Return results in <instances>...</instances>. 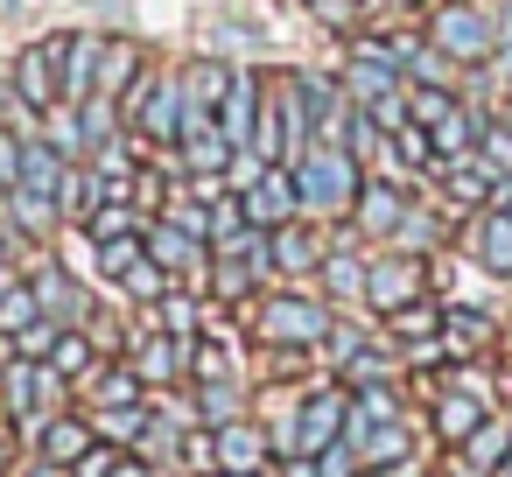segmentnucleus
<instances>
[{
    "label": "nucleus",
    "instance_id": "nucleus-1",
    "mask_svg": "<svg viewBox=\"0 0 512 477\" xmlns=\"http://www.w3.org/2000/svg\"><path fill=\"white\" fill-rule=\"evenodd\" d=\"M295 169V197H302V218H316V225H344L351 218V204H358V183H365V162L351 155V148H330V141H316L302 162H288Z\"/></svg>",
    "mask_w": 512,
    "mask_h": 477
},
{
    "label": "nucleus",
    "instance_id": "nucleus-2",
    "mask_svg": "<svg viewBox=\"0 0 512 477\" xmlns=\"http://www.w3.org/2000/svg\"><path fill=\"white\" fill-rule=\"evenodd\" d=\"M330 323H337V309H330L323 295H309V288H267V295L253 302V337H260V344H302V351H323Z\"/></svg>",
    "mask_w": 512,
    "mask_h": 477
},
{
    "label": "nucleus",
    "instance_id": "nucleus-3",
    "mask_svg": "<svg viewBox=\"0 0 512 477\" xmlns=\"http://www.w3.org/2000/svg\"><path fill=\"white\" fill-rule=\"evenodd\" d=\"M120 120H127V134H141L148 148L176 155V141H183V78L148 64V78L120 99Z\"/></svg>",
    "mask_w": 512,
    "mask_h": 477
},
{
    "label": "nucleus",
    "instance_id": "nucleus-4",
    "mask_svg": "<svg viewBox=\"0 0 512 477\" xmlns=\"http://www.w3.org/2000/svg\"><path fill=\"white\" fill-rule=\"evenodd\" d=\"M428 43L463 71H484L498 57V29H491L484 8H470V0H435L428 8Z\"/></svg>",
    "mask_w": 512,
    "mask_h": 477
},
{
    "label": "nucleus",
    "instance_id": "nucleus-5",
    "mask_svg": "<svg viewBox=\"0 0 512 477\" xmlns=\"http://www.w3.org/2000/svg\"><path fill=\"white\" fill-rule=\"evenodd\" d=\"M344 421H351V386L330 379V386H309L295 400V449L288 456H323L330 442H344Z\"/></svg>",
    "mask_w": 512,
    "mask_h": 477
},
{
    "label": "nucleus",
    "instance_id": "nucleus-6",
    "mask_svg": "<svg viewBox=\"0 0 512 477\" xmlns=\"http://www.w3.org/2000/svg\"><path fill=\"white\" fill-rule=\"evenodd\" d=\"M414 295H428V260H421V253L386 246V253H372V260H365V309L393 316V309H400V302H414Z\"/></svg>",
    "mask_w": 512,
    "mask_h": 477
},
{
    "label": "nucleus",
    "instance_id": "nucleus-7",
    "mask_svg": "<svg viewBox=\"0 0 512 477\" xmlns=\"http://www.w3.org/2000/svg\"><path fill=\"white\" fill-rule=\"evenodd\" d=\"M43 43H50V57H57L64 106H85V99L99 92V50H106V36H92V29H50Z\"/></svg>",
    "mask_w": 512,
    "mask_h": 477
},
{
    "label": "nucleus",
    "instance_id": "nucleus-8",
    "mask_svg": "<svg viewBox=\"0 0 512 477\" xmlns=\"http://www.w3.org/2000/svg\"><path fill=\"white\" fill-rule=\"evenodd\" d=\"M407 211H414V190H407L400 176H365V183H358V204H351L344 225H351L358 239H386V246H393V232H400Z\"/></svg>",
    "mask_w": 512,
    "mask_h": 477
},
{
    "label": "nucleus",
    "instance_id": "nucleus-9",
    "mask_svg": "<svg viewBox=\"0 0 512 477\" xmlns=\"http://www.w3.org/2000/svg\"><path fill=\"white\" fill-rule=\"evenodd\" d=\"M239 211H246V225H260V232H274V225L302 218V197H295V169H288V162L260 169V176H253V183L239 190Z\"/></svg>",
    "mask_w": 512,
    "mask_h": 477
},
{
    "label": "nucleus",
    "instance_id": "nucleus-10",
    "mask_svg": "<svg viewBox=\"0 0 512 477\" xmlns=\"http://www.w3.org/2000/svg\"><path fill=\"white\" fill-rule=\"evenodd\" d=\"M8 92H15V106H29V113L64 106V85H57V57H50V43H22V50H15V64H8Z\"/></svg>",
    "mask_w": 512,
    "mask_h": 477
},
{
    "label": "nucleus",
    "instance_id": "nucleus-11",
    "mask_svg": "<svg viewBox=\"0 0 512 477\" xmlns=\"http://www.w3.org/2000/svg\"><path fill=\"white\" fill-rule=\"evenodd\" d=\"M267 253H274V274L302 281V274H316V267H323L330 232H323L316 218H288V225H274V232H267Z\"/></svg>",
    "mask_w": 512,
    "mask_h": 477
},
{
    "label": "nucleus",
    "instance_id": "nucleus-12",
    "mask_svg": "<svg viewBox=\"0 0 512 477\" xmlns=\"http://www.w3.org/2000/svg\"><path fill=\"white\" fill-rule=\"evenodd\" d=\"M127 365L148 379V393H162V386H176V379H190V344L183 337H169V330H141L134 344H127Z\"/></svg>",
    "mask_w": 512,
    "mask_h": 477
},
{
    "label": "nucleus",
    "instance_id": "nucleus-13",
    "mask_svg": "<svg viewBox=\"0 0 512 477\" xmlns=\"http://www.w3.org/2000/svg\"><path fill=\"white\" fill-rule=\"evenodd\" d=\"M260 106H267V78L260 71H232L225 99H218V127L239 155H253V127H260Z\"/></svg>",
    "mask_w": 512,
    "mask_h": 477
},
{
    "label": "nucleus",
    "instance_id": "nucleus-14",
    "mask_svg": "<svg viewBox=\"0 0 512 477\" xmlns=\"http://www.w3.org/2000/svg\"><path fill=\"white\" fill-rule=\"evenodd\" d=\"M211 449H218V470H274V435L260 421H218L211 428Z\"/></svg>",
    "mask_w": 512,
    "mask_h": 477
},
{
    "label": "nucleus",
    "instance_id": "nucleus-15",
    "mask_svg": "<svg viewBox=\"0 0 512 477\" xmlns=\"http://www.w3.org/2000/svg\"><path fill=\"white\" fill-rule=\"evenodd\" d=\"M491 407L477 400V393H463V386H435V407H428V428H435V442L442 449H463L470 435H477V421H484Z\"/></svg>",
    "mask_w": 512,
    "mask_h": 477
},
{
    "label": "nucleus",
    "instance_id": "nucleus-16",
    "mask_svg": "<svg viewBox=\"0 0 512 477\" xmlns=\"http://www.w3.org/2000/svg\"><path fill=\"white\" fill-rule=\"evenodd\" d=\"M141 239H148V260L155 267H169V274H197V267H211V246L204 239H190L183 225H169V218H148L141 225Z\"/></svg>",
    "mask_w": 512,
    "mask_h": 477
},
{
    "label": "nucleus",
    "instance_id": "nucleus-17",
    "mask_svg": "<svg viewBox=\"0 0 512 477\" xmlns=\"http://www.w3.org/2000/svg\"><path fill=\"white\" fill-rule=\"evenodd\" d=\"M29 288H36V302H43V316H50V323H64V330H85V288L71 281V267L43 260V267L29 274Z\"/></svg>",
    "mask_w": 512,
    "mask_h": 477
},
{
    "label": "nucleus",
    "instance_id": "nucleus-18",
    "mask_svg": "<svg viewBox=\"0 0 512 477\" xmlns=\"http://www.w3.org/2000/svg\"><path fill=\"white\" fill-rule=\"evenodd\" d=\"M470 260L491 274V281H512V218L498 204H484L470 218Z\"/></svg>",
    "mask_w": 512,
    "mask_h": 477
},
{
    "label": "nucleus",
    "instance_id": "nucleus-19",
    "mask_svg": "<svg viewBox=\"0 0 512 477\" xmlns=\"http://www.w3.org/2000/svg\"><path fill=\"white\" fill-rule=\"evenodd\" d=\"M141 78H148V50L134 36H106V50H99V99H127Z\"/></svg>",
    "mask_w": 512,
    "mask_h": 477
},
{
    "label": "nucleus",
    "instance_id": "nucleus-20",
    "mask_svg": "<svg viewBox=\"0 0 512 477\" xmlns=\"http://www.w3.org/2000/svg\"><path fill=\"white\" fill-rule=\"evenodd\" d=\"M477 134H484V113L470 106V99H456L435 127H428V141H435V162H470L477 155Z\"/></svg>",
    "mask_w": 512,
    "mask_h": 477
},
{
    "label": "nucleus",
    "instance_id": "nucleus-21",
    "mask_svg": "<svg viewBox=\"0 0 512 477\" xmlns=\"http://www.w3.org/2000/svg\"><path fill=\"white\" fill-rule=\"evenodd\" d=\"M57 197L50 190H8V232L22 239V246H43V239H57Z\"/></svg>",
    "mask_w": 512,
    "mask_h": 477
},
{
    "label": "nucleus",
    "instance_id": "nucleus-22",
    "mask_svg": "<svg viewBox=\"0 0 512 477\" xmlns=\"http://www.w3.org/2000/svg\"><path fill=\"white\" fill-rule=\"evenodd\" d=\"M358 449V470H379V463H414V421H379V428H358L344 435Z\"/></svg>",
    "mask_w": 512,
    "mask_h": 477
},
{
    "label": "nucleus",
    "instance_id": "nucleus-23",
    "mask_svg": "<svg viewBox=\"0 0 512 477\" xmlns=\"http://www.w3.org/2000/svg\"><path fill=\"white\" fill-rule=\"evenodd\" d=\"M435 183H442V197H449V204H477V211H484V204L498 197V183H505V176H498V169H484V162L470 155V162H442V169H435Z\"/></svg>",
    "mask_w": 512,
    "mask_h": 477
},
{
    "label": "nucleus",
    "instance_id": "nucleus-24",
    "mask_svg": "<svg viewBox=\"0 0 512 477\" xmlns=\"http://www.w3.org/2000/svg\"><path fill=\"white\" fill-rule=\"evenodd\" d=\"M36 442H43V456H50V463H64V470H71V463L99 442V428H92V414H50V421L36 428Z\"/></svg>",
    "mask_w": 512,
    "mask_h": 477
},
{
    "label": "nucleus",
    "instance_id": "nucleus-25",
    "mask_svg": "<svg viewBox=\"0 0 512 477\" xmlns=\"http://www.w3.org/2000/svg\"><path fill=\"white\" fill-rule=\"evenodd\" d=\"M176 78H183V113H218V99H225V85H232V64H218V57H190Z\"/></svg>",
    "mask_w": 512,
    "mask_h": 477
},
{
    "label": "nucleus",
    "instance_id": "nucleus-26",
    "mask_svg": "<svg viewBox=\"0 0 512 477\" xmlns=\"http://www.w3.org/2000/svg\"><path fill=\"white\" fill-rule=\"evenodd\" d=\"M491 337H498V323H491L484 309H470V302H449V309H442V344H449V358H477Z\"/></svg>",
    "mask_w": 512,
    "mask_h": 477
},
{
    "label": "nucleus",
    "instance_id": "nucleus-27",
    "mask_svg": "<svg viewBox=\"0 0 512 477\" xmlns=\"http://www.w3.org/2000/svg\"><path fill=\"white\" fill-rule=\"evenodd\" d=\"M141 260H148L141 225H134V232H113V239H92V267H99V281H127Z\"/></svg>",
    "mask_w": 512,
    "mask_h": 477
},
{
    "label": "nucleus",
    "instance_id": "nucleus-28",
    "mask_svg": "<svg viewBox=\"0 0 512 477\" xmlns=\"http://www.w3.org/2000/svg\"><path fill=\"white\" fill-rule=\"evenodd\" d=\"M57 379H71V386H85L92 372H99V344H92V330H64L57 344H50V358H43Z\"/></svg>",
    "mask_w": 512,
    "mask_h": 477
},
{
    "label": "nucleus",
    "instance_id": "nucleus-29",
    "mask_svg": "<svg viewBox=\"0 0 512 477\" xmlns=\"http://www.w3.org/2000/svg\"><path fill=\"white\" fill-rule=\"evenodd\" d=\"M85 393H92V407H141V400H148V379H141L134 365H99V372L85 379Z\"/></svg>",
    "mask_w": 512,
    "mask_h": 477
},
{
    "label": "nucleus",
    "instance_id": "nucleus-30",
    "mask_svg": "<svg viewBox=\"0 0 512 477\" xmlns=\"http://www.w3.org/2000/svg\"><path fill=\"white\" fill-rule=\"evenodd\" d=\"M386 337H393V344H421V337H442V302H435V295H414V302H400V309L386 316Z\"/></svg>",
    "mask_w": 512,
    "mask_h": 477
},
{
    "label": "nucleus",
    "instance_id": "nucleus-31",
    "mask_svg": "<svg viewBox=\"0 0 512 477\" xmlns=\"http://www.w3.org/2000/svg\"><path fill=\"white\" fill-rule=\"evenodd\" d=\"M92 428H99V442H113V449H141V435H148V400H141V407H92Z\"/></svg>",
    "mask_w": 512,
    "mask_h": 477
},
{
    "label": "nucleus",
    "instance_id": "nucleus-32",
    "mask_svg": "<svg viewBox=\"0 0 512 477\" xmlns=\"http://www.w3.org/2000/svg\"><path fill=\"white\" fill-rule=\"evenodd\" d=\"M246 414V393H239V379H197V421L204 428H218V421H239Z\"/></svg>",
    "mask_w": 512,
    "mask_h": 477
},
{
    "label": "nucleus",
    "instance_id": "nucleus-33",
    "mask_svg": "<svg viewBox=\"0 0 512 477\" xmlns=\"http://www.w3.org/2000/svg\"><path fill=\"white\" fill-rule=\"evenodd\" d=\"M463 456H470L477 470H498V463L512 456V421H505V414H484V421H477V435L463 442Z\"/></svg>",
    "mask_w": 512,
    "mask_h": 477
},
{
    "label": "nucleus",
    "instance_id": "nucleus-34",
    "mask_svg": "<svg viewBox=\"0 0 512 477\" xmlns=\"http://www.w3.org/2000/svg\"><path fill=\"white\" fill-rule=\"evenodd\" d=\"M57 218L64 225H85L92 218V169L85 162H64V176H57Z\"/></svg>",
    "mask_w": 512,
    "mask_h": 477
},
{
    "label": "nucleus",
    "instance_id": "nucleus-35",
    "mask_svg": "<svg viewBox=\"0 0 512 477\" xmlns=\"http://www.w3.org/2000/svg\"><path fill=\"white\" fill-rule=\"evenodd\" d=\"M155 330H169V337H183V344H190V337L204 330V302H197V295H183V288H169V295L155 302Z\"/></svg>",
    "mask_w": 512,
    "mask_h": 477
},
{
    "label": "nucleus",
    "instance_id": "nucleus-36",
    "mask_svg": "<svg viewBox=\"0 0 512 477\" xmlns=\"http://www.w3.org/2000/svg\"><path fill=\"white\" fill-rule=\"evenodd\" d=\"M43 316V302H36V288H29V274L22 281H8L0 288V337H22L29 323Z\"/></svg>",
    "mask_w": 512,
    "mask_h": 477
},
{
    "label": "nucleus",
    "instance_id": "nucleus-37",
    "mask_svg": "<svg viewBox=\"0 0 512 477\" xmlns=\"http://www.w3.org/2000/svg\"><path fill=\"white\" fill-rule=\"evenodd\" d=\"M43 141H50L64 162H85V127H78V106H50V113H43Z\"/></svg>",
    "mask_w": 512,
    "mask_h": 477
},
{
    "label": "nucleus",
    "instance_id": "nucleus-38",
    "mask_svg": "<svg viewBox=\"0 0 512 477\" xmlns=\"http://www.w3.org/2000/svg\"><path fill=\"white\" fill-rule=\"evenodd\" d=\"M57 176H64V155L36 134V141L22 148V190H50V197H57Z\"/></svg>",
    "mask_w": 512,
    "mask_h": 477
},
{
    "label": "nucleus",
    "instance_id": "nucleus-39",
    "mask_svg": "<svg viewBox=\"0 0 512 477\" xmlns=\"http://www.w3.org/2000/svg\"><path fill=\"white\" fill-rule=\"evenodd\" d=\"M393 246H400V253H421V260H428V253L442 246V218H435L428 204H414V211L400 218V232H393Z\"/></svg>",
    "mask_w": 512,
    "mask_h": 477
},
{
    "label": "nucleus",
    "instance_id": "nucleus-40",
    "mask_svg": "<svg viewBox=\"0 0 512 477\" xmlns=\"http://www.w3.org/2000/svg\"><path fill=\"white\" fill-rule=\"evenodd\" d=\"M253 288H260V274H253L246 260L211 253V295H218V302H253Z\"/></svg>",
    "mask_w": 512,
    "mask_h": 477
},
{
    "label": "nucleus",
    "instance_id": "nucleus-41",
    "mask_svg": "<svg viewBox=\"0 0 512 477\" xmlns=\"http://www.w3.org/2000/svg\"><path fill=\"white\" fill-rule=\"evenodd\" d=\"M407 85H442V92H456V85H463V64H449L435 43H421L414 64H407Z\"/></svg>",
    "mask_w": 512,
    "mask_h": 477
},
{
    "label": "nucleus",
    "instance_id": "nucleus-42",
    "mask_svg": "<svg viewBox=\"0 0 512 477\" xmlns=\"http://www.w3.org/2000/svg\"><path fill=\"white\" fill-rule=\"evenodd\" d=\"M190 379H239V358L225 337H197L190 344Z\"/></svg>",
    "mask_w": 512,
    "mask_h": 477
},
{
    "label": "nucleus",
    "instance_id": "nucleus-43",
    "mask_svg": "<svg viewBox=\"0 0 512 477\" xmlns=\"http://www.w3.org/2000/svg\"><path fill=\"white\" fill-rule=\"evenodd\" d=\"M477 162H484V169H498V176H512V127H505L498 113H484V134H477Z\"/></svg>",
    "mask_w": 512,
    "mask_h": 477
},
{
    "label": "nucleus",
    "instance_id": "nucleus-44",
    "mask_svg": "<svg viewBox=\"0 0 512 477\" xmlns=\"http://www.w3.org/2000/svg\"><path fill=\"white\" fill-rule=\"evenodd\" d=\"M120 288H127V295H134L141 309H155V302H162V295L176 288V274H169V267H155V260H141V267H134V274H127Z\"/></svg>",
    "mask_w": 512,
    "mask_h": 477
},
{
    "label": "nucleus",
    "instance_id": "nucleus-45",
    "mask_svg": "<svg viewBox=\"0 0 512 477\" xmlns=\"http://www.w3.org/2000/svg\"><path fill=\"white\" fill-rule=\"evenodd\" d=\"M449 106H456V92H442V85H407V120H414V127H435Z\"/></svg>",
    "mask_w": 512,
    "mask_h": 477
},
{
    "label": "nucleus",
    "instance_id": "nucleus-46",
    "mask_svg": "<svg viewBox=\"0 0 512 477\" xmlns=\"http://www.w3.org/2000/svg\"><path fill=\"white\" fill-rule=\"evenodd\" d=\"M134 204H99L92 218H85V239H113V232H134Z\"/></svg>",
    "mask_w": 512,
    "mask_h": 477
},
{
    "label": "nucleus",
    "instance_id": "nucleus-47",
    "mask_svg": "<svg viewBox=\"0 0 512 477\" xmlns=\"http://www.w3.org/2000/svg\"><path fill=\"white\" fill-rule=\"evenodd\" d=\"M64 337V323H50V316H36L22 337H15V358H50V344Z\"/></svg>",
    "mask_w": 512,
    "mask_h": 477
},
{
    "label": "nucleus",
    "instance_id": "nucleus-48",
    "mask_svg": "<svg viewBox=\"0 0 512 477\" xmlns=\"http://www.w3.org/2000/svg\"><path fill=\"white\" fill-rule=\"evenodd\" d=\"M274 477H323V463H316V456H281Z\"/></svg>",
    "mask_w": 512,
    "mask_h": 477
},
{
    "label": "nucleus",
    "instance_id": "nucleus-49",
    "mask_svg": "<svg viewBox=\"0 0 512 477\" xmlns=\"http://www.w3.org/2000/svg\"><path fill=\"white\" fill-rule=\"evenodd\" d=\"M491 29H498V50H512V0H498V8H491Z\"/></svg>",
    "mask_w": 512,
    "mask_h": 477
},
{
    "label": "nucleus",
    "instance_id": "nucleus-50",
    "mask_svg": "<svg viewBox=\"0 0 512 477\" xmlns=\"http://www.w3.org/2000/svg\"><path fill=\"white\" fill-rule=\"evenodd\" d=\"M442 477H491V470H477L463 449H449V463H442Z\"/></svg>",
    "mask_w": 512,
    "mask_h": 477
},
{
    "label": "nucleus",
    "instance_id": "nucleus-51",
    "mask_svg": "<svg viewBox=\"0 0 512 477\" xmlns=\"http://www.w3.org/2000/svg\"><path fill=\"white\" fill-rule=\"evenodd\" d=\"M379 8H393V15H428L435 0H379Z\"/></svg>",
    "mask_w": 512,
    "mask_h": 477
},
{
    "label": "nucleus",
    "instance_id": "nucleus-52",
    "mask_svg": "<svg viewBox=\"0 0 512 477\" xmlns=\"http://www.w3.org/2000/svg\"><path fill=\"white\" fill-rule=\"evenodd\" d=\"M113 477H155V470H148L141 456H120V463H113Z\"/></svg>",
    "mask_w": 512,
    "mask_h": 477
},
{
    "label": "nucleus",
    "instance_id": "nucleus-53",
    "mask_svg": "<svg viewBox=\"0 0 512 477\" xmlns=\"http://www.w3.org/2000/svg\"><path fill=\"white\" fill-rule=\"evenodd\" d=\"M29 477H71V470H64V463H50V456H43V463H36V470H29Z\"/></svg>",
    "mask_w": 512,
    "mask_h": 477
},
{
    "label": "nucleus",
    "instance_id": "nucleus-54",
    "mask_svg": "<svg viewBox=\"0 0 512 477\" xmlns=\"http://www.w3.org/2000/svg\"><path fill=\"white\" fill-rule=\"evenodd\" d=\"M491 204H498V211H505V218H512V176H505V183H498V197H491Z\"/></svg>",
    "mask_w": 512,
    "mask_h": 477
},
{
    "label": "nucleus",
    "instance_id": "nucleus-55",
    "mask_svg": "<svg viewBox=\"0 0 512 477\" xmlns=\"http://www.w3.org/2000/svg\"><path fill=\"white\" fill-rule=\"evenodd\" d=\"M8 106H15V92H8V78H0V127H8Z\"/></svg>",
    "mask_w": 512,
    "mask_h": 477
},
{
    "label": "nucleus",
    "instance_id": "nucleus-56",
    "mask_svg": "<svg viewBox=\"0 0 512 477\" xmlns=\"http://www.w3.org/2000/svg\"><path fill=\"white\" fill-rule=\"evenodd\" d=\"M15 365V337H0V372H8Z\"/></svg>",
    "mask_w": 512,
    "mask_h": 477
},
{
    "label": "nucleus",
    "instance_id": "nucleus-57",
    "mask_svg": "<svg viewBox=\"0 0 512 477\" xmlns=\"http://www.w3.org/2000/svg\"><path fill=\"white\" fill-rule=\"evenodd\" d=\"M218 477H274V470H218Z\"/></svg>",
    "mask_w": 512,
    "mask_h": 477
},
{
    "label": "nucleus",
    "instance_id": "nucleus-58",
    "mask_svg": "<svg viewBox=\"0 0 512 477\" xmlns=\"http://www.w3.org/2000/svg\"><path fill=\"white\" fill-rule=\"evenodd\" d=\"M8 456H15V449H8V435H0V477H8Z\"/></svg>",
    "mask_w": 512,
    "mask_h": 477
},
{
    "label": "nucleus",
    "instance_id": "nucleus-59",
    "mask_svg": "<svg viewBox=\"0 0 512 477\" xmlns=\"http://www.w3.org/2000/svg\"><path fill=\"white\" fill-rule=\"evenodd\" d=\"M498 120H505V127H512V92H505V106H498Z\"/></svg>",
    "mask_w": 512,
    "mask_h": 477
},
{
    "label": "nucleus",
    "instance_id": "nucleus-60",
    "mask_svg": "<svg viewBox=\"0 0 512 477\" xmlns=\"http://www.w3.org/2000/svg\"><path fill=\"white\" fill-rule=\"evenodd\" d=\"M0 15H22V0H0Z\"/></svg>",
    "mask_w": 512,
    "mask_h": 477
},
{
    "label": "nucleus",
    "instance_id": "nucleus-61",
    "mask_svg": "<svg viewBox=\"0 0 512 477\" xmlns=\"http://www.w3.org/2000/svg\"><path fill=\"white\" fill-rule=\"evenodd\" d=\"M0 218H8V183H0Z\"/></svg>",
    "mask_w": 512,
    "mask_h": 477
},
{
    "label": "nucleus",
    "instance_id": "nucleus-62",
    "mask_svg": "<svg viewBox=\"0 0 512 477\" xmlns=\"http://www.w3.org/2000/svg\"><path fill=\"white\" fill-rule=\"evenodd\" d=\"M491 477H512V470H491Z\"/></svg>",
    "mask_w": 512,
    "mask_h": 477
},
{
    "label": "nucleus",
    "instance_id": "nucleus-63",
    "mask_svg": "<svg viewBox=\"0 0 512 477\" xmlns=\"http://www.w3.org/2000/svg\"><path fill=\"white\" fill-rule=\"evenodd\" d=\"M302 8H309V0H302Z\"/></svg>",
    "mask_w": 512,
    "mask_h": 477
}]
</instances>
